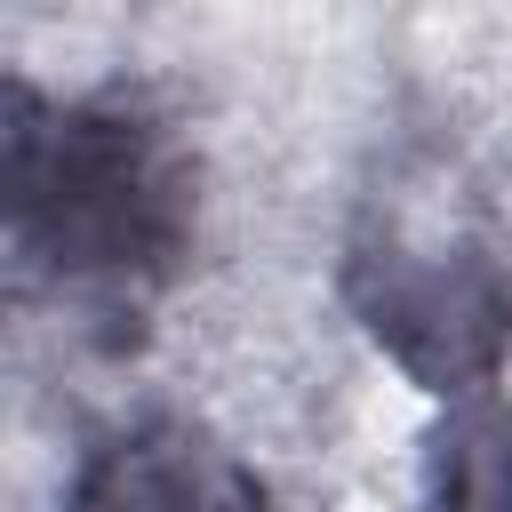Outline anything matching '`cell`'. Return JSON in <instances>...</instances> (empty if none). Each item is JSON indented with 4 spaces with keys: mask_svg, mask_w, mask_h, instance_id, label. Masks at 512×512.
<instances>
[{
    "mask_svg": "<svg viewBox=\"0 0 512 512\" xmlns=\"http://www.w3.org/2000/svg\"><path fill=\"white\" fill-rule=\"evenodd\" d=\"M200 248V152L144 88L0 72V320L136 352Z\"/></svg>",
    "mask_w": 512,
    "mask_h": 512,
    "instance_id": "obj_1",
    "label": "cell"
},
{
    "mask_svg": "<svg viewBox=\"0 0 512 512\" xmlns=\"http://www.w3.org/2000/svg\"><path fill=\"white\" fill-rule=\"evenodd\" d=\"M56 512H280V496L224 432L152 408L72 464Z\"/></svg>",
    "mask_w": 512,
    "mask_h": 512,
    "instance_id": "obj_3",
    "label": "cell"
},
{
    "mask_svg": "<svg viewBox=\"0 0 512 512\" xmlns=\"http://www.w3.org/2000/svg\"><path fill=\"white\" fill-rule=\"evenodd\" d=\"M416 512H512V400H464L432 448Z\"/></svg>",
    "mask_w": 512,
    "mask_h": 512,
    "instance_id": "obj_4",
    "label": "cell"
},
{
    "mask_svg": "<svg viewBox=\"0 0 512 512\" xmlns=\"http://www.w3.org/2000/svg\"><path fill=\"white\" fill-rule=\"evenodd\" d=\"M336 296L432 400H472L512 360V248L472 216H424L400 184L360 192L336 248Z\"/></svg>",
    "mask_w": 512,
    "mask_h": 512,
    "instance_id": "obj_2",
    "label": "cell"
}]
</instances>
